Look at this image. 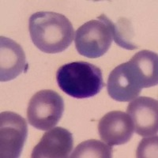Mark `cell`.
I'll return each instance as SVG.
<instances>
[{
  "mask_svg": "<svg viewBox=\"0 0 158 158\" xmlns=\"http://www.w3.org/2000/svg\"><path fill=\"white\" fill-rule=\"evenodd\" d=\"M111 31L114 40L119 47L127 50L138 48V45L134 43L135 32L128 19L120 18L116 23L111 22Z\"/></svg>",
  "mask_w": 158,
  "mask_h": 158,
  "instance_id": "13",
  "label": "cell"
},
{
  "mask_svg": "<svg viewBox=\"0 0 158 158\" xmlns=\"http://www.w3.org/2000/svg\"><path fill=\"white\" fill-rule=\"evenodd\" d=\"M56 77L62 91L73 98L93 97L105 85L101 69L88 62L63 65L58 69Z\"/></svg>",
  "mask_w": 158,
  "mask_h": 158,
  "instance_id": "2",
  "label": "cell"
},
{
  "mask_svg": "<svg viewBox=\"0 0 158 158\" xmlns=\"http://www.w3.org/2000/svg\"><path fill=\"white\" fill-rule=\"evenodd\" d=\"M112 153L113 150L111 146L101 141L90 139L79 144L69 157L110 158L112 157Z\"/></svg>",
  "mask_w": 158,
  "mask_h": 158,
  "instance_id": "12",
  "label": "cell"
},
{
  "mask_svg": "<svg viewBox=\"0 0 158 158\" xmlns=\"http://www.w3.org/2000/svg\"><path fill=\"white\" fill-rule=\"evenodd\" d=\"M111 21L104 15L85 22L76 31L75 48L81 56L96 59L104 56L112 43Z\"/></svg>",
  "mask_w": 158,
  "mask_h": 158,
  "instance_id": "3",
  "label": "cell"
},
{
  "mask_svg": "<svg viewBox=\"0 0 158 158\" xmlns=\"http://www.w3.org/2000/svg\"><path fill=\"white\" fill-rule=\"evenodd\" d=\"M131 70L142 89L156 86L158 83V56L149 50L138 52L128 61Z\"/></svg>",
  "mask_w": 158,
  "mask_h": 158,
  "instance_id": "11",
  "label": "cell"
},
{
  "mask_svg": "<svg viewBox=\"0 0 158 158\" xmlns=\"http://www.w3.org/2000/svg\"><path fill=\"white\" fill-rule=\"evenodd\" d=\"M73 135L68 130L57 127L47 131L33 148L32 158H67L73 149Z\"/></svg>",
  "mask_w": 158,
  "mask_h": 158,
  "instance_id": "8",
  "label": "cell"
},
{
  "mask_svg": "<svg viewBox=\"0 0 158 158\" xmlns=\"http://www.w3.org/2000/svg\"><path fill=\"white\" fill-rule=\"evenodd\" d=\"M127 113L131 117L135 131L142 137L154 136L158 130V102L155 99L140 97L128 104Z\"/></svg>",
  "mask_w": 158,
  "mask_h": 158,
  "instance_id": "7",
  "label": "cell"
},
{
  "mask_svg": "<svg viewBox=\"0 0 158 158\" xmlns=\"http://www.w3.org/2000/svg\"><path fill=\"white\" fill-rule=\"evenodd\" d=\"M107 90L109 97L118 102H129L139 96L142 88L127 62L118 65L110 73Z\"/></svg>",
  "mask_w": 158,
  "mask_h": 158,
  "instance_id": "9",
  "label": "cell"
},
{
  "mask_svg": "<svg viewBox=\"0 0 158 158\" xmlns=\"http://www.w3.org/2000/svg\"><path fill=\"white\" fill-rule=\"evenodd\" d=\"M157 154V137L144 138L141 141L137 151L138 157H150V155L156 156Z\"/></svg>",
  "mask_w": 158,
  "mask_h": 158,
  "instance_id": "14",
  "label": "cell"
},
{
  "mask_svg": "<svg viewBox=\"0 0 158 158\" xmlns=\"http://www.w3.org/2000/svg\"><path fill=\"white\" fill-rule=\"evenodd\" d=\"M98 131L101 140L108 146H119L131 140L135 132V127L127 113L112 111L100 119Z\"/></svg>",
  "mask_w": 158,
  "mask_h": 158,
  "instance_id": "6",
  "label": "cell"
},
{
  "mask_svg": "<svg viewBox=\"0 0 158 158\" xmlns=\"http://www.w3.org/2000/svg\"><path fill=\"white\" fill-rule=\"evenodd\" d=\"M64 111V101L56 92L40 90L32 96L27 108L29 123L40 131L54 127L61 119Z\"/></svg>",
  "mask_w": 158,
  "mask_h": 158,
  "instance_id": "4",
  "label": "cell"
},
{
  "mask_svg": "<svg viewBox=\"0 0 158 158\" xmlns=\"http://www.w3.org/2000/svg\"><path fill=\"white\" fill-rule=\"evenodd\" d=\"M28 126L23 117L13 111L0 114V156L18 158L27 139Z\"/></svg>",
  "mask_w": 158,
  "mask_h": 158,
  "instance_id": "5",
  "label": "cell"
},
{
  "mask_svg": "<svg viewBox=\"0 0 158 158\" xmlns=\"http://www.w3.org/2000/svg\"><path fill=\"white\" fill-rule=\"evenodd\" d=\"M29 30L32 43L48 54L59 53L70 47L74 36L71 22L56 12H36L29 18Z\"/></svg>",
  "mask_w": 158,
  "mask_h": 158,
  "instance_id": "1",
  "label": "cell"
},
{
  "mask_svg": "<svg viewBox=\"0 0 158 158\" xmlns=\"http://www.w3.org/2000/svg\"><path fill=\"white\" fill-rule=\"evenodd\" d=\"M28 64L23 48L6 36L0 37V81H9L27 71Z\"/></svg>",
  "mask_w": 158,
  "mask_h": 158,
  "instance_id": "10",
  "label": "cell"
}]
</instances>
